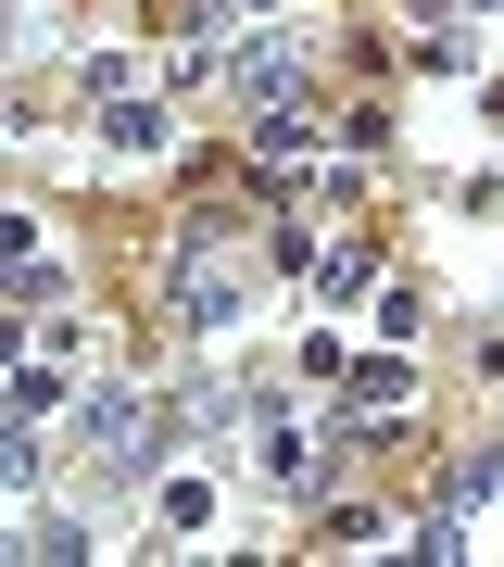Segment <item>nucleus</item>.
<instances>
[{
  "mask_svg": "<svg viewBox=\"0 0 504 567\" xmlns=\"http://www.w3.org/2000/svg\"><path fill=\"white\" fill-rule=\"evenodd\" d=\"M253 290V252L227 240V227H202V240H177V278H164V316L177 328H227Z\"/></svg>",
  "mask_w": 504,
  "mask_h": 567,
  "instance_id": "1",
  "label": "nucleus"
},
{
  "mask_svg": "<svg viewBox=\"0 0 504 567\" xmlns=\"http://www.w3.org/2000/svg\"><path fill=\"white\" fill-rule=\"evenodd\" d=\"M76 442H89V466H101V480H126V466H140V442H152V404H140V391H89Z\"/></svg>",
  "mask_w": 504,
  "mask_h": 567,
  "instance_id": "2",
  "label": "nucleus"
},
{
  "mask_svg": "<svg viewBox=\"0 0 504 567\" xmlns=\"http://www.w3.org/2000/svg\"><path fill=\"white\" fill-rule=\"evenodd\" d=\"M253 466H265V480H278V492H316V480H328L316 429H302V416H278V404L253 416Z\"/></svg>",
  "mask_w": 504,
  "mask_h": 567,
  "instance_id": "3",
  "label": "nucleus"
},
{
  "mask_svg": "<svg viewBox=\"0 0 504 567\" xmlns=\"http://www.w3.org/2000/svg\"><path fill=\"white\" fill-rule=\"evenodd\" d=\"M290 76H302V39H290V25H278V39H240V51H227V89H240L253 114H265V102H290Z\"/></svg>",
  "mask_w": 504,
  "mask_h": 567,
  "instance_id": "4",
  "label": "nucleus"
},
{
  "mask_svg": "<svg viewBox=\"0 0 504 567\" xmlns=\"http://www.w3.org/2000/svg\"><path fill=\"white\" fill-rule=\"evenodd\" d=\"M442 505L466 517V505H504V442H466L454 466H442Z\"/></svg>",
  "mask_w": 504,
  "mask_h": 567,
  "instance_id": "5",
  "label": "nucleus"
},
{
  "mask_svg": "<svg viewBox=\"0 0 504 567\" xmlns=\"http://www.w3.org/2000/svg\"><path fill=\"white\" fill-rule=\"evenodd\" d=\"M403 391H416V379H403V365H366V379H353V429H366V416H391Z\"/></svg>",
  "mask_w": 504,
  "mask_h": 567,
  "instance_id": "6",
  "label": "nucleus"
},
{
  "mask_svg": "<svg viewBox=\"0 0 504 567\" xmlns=\"http://www.w3.org/2000/svg\"><path fill=\"white\" fill-rule=\"evenodd\" d=\"M164 140H177V126H164L152 102H114V152H164Z\"/></svg>",
  "mask_w": 504,
  "mask_h": 567,
  "instance_id": "7",
  "label": "nucleus"
},
{
  "mask_svg": "<svg viewBox=\"0 0 504 567\" xmlns=\"http://www.w3.org/2000/svg\"><path fill=\"white\" fill-rule=\"evenodd\" d=\"M25 25H39V0H25Z\"/></svg>",
  "mask_w": 504,
  "mask_h": 567,
  "instance_id": "8",
  "label": "nucleus"
}]
</instances>
